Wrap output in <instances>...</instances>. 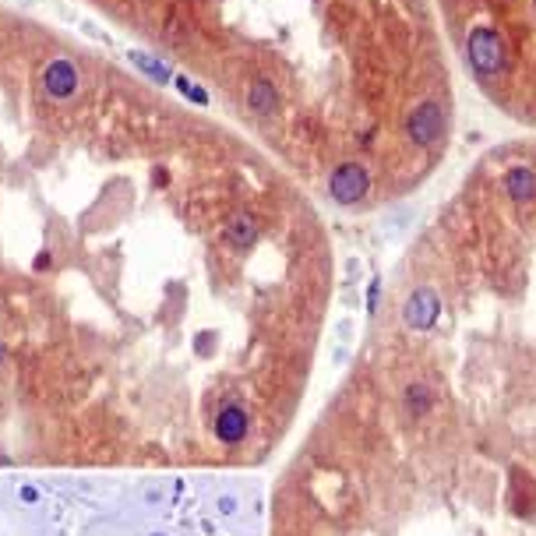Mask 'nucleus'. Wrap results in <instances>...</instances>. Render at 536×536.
Returning <instances> with one entry per match:
<instances>
[{
    "label": "nucleus",
    "instance_id": "obj_3",
    "mask_svg": "<svg viewBox=\"0 0 536 536\" xmlns=\"http://www.w3.org/2000/svg\"><path fill=\"white\" fill-rule=\"evenodd\" d=\"M441 124H444V113H441V106L437 103H420L413 113H409V141L413 145H420V148H427V145H434L437 141V134H441Z\"/></svg>",
    "mask_w": 536,
    "mask_h": 536
},
{
    "label": "nucleus",
    "instance_id": "obj_7",
    "mask_svg": "<svg viewBox=\"0 0 536 536\" xmlns=\"http://www.w3.org/2000/svg\"><path fill=\"white\" fill-rule=\"evenodd\" d=\"M437 395L427 381H409V389L402 392V406L409 409V416H427L434 409Z\"/></svg>",
    "mask_w": 536,
    "mask_h": 536
},
{
    "label": "nucleus",
    "instance_id": "obj_4",
    "mask_svg": "<svg viewBox=\"0 0 536 536\" xmlns=\"http://www.w3.org/2000/svg\"><path fill=\"white\" fill-rule=\"evenodd\" d=\"M437 314H441V300H437L434 289H416L406 300V307H402V321L409 324V329H416V332L434 329Z\"/></svg>",
    "mask_w": 536,
    "mask_h": 536
},
{
    "label": "nucleus",
    "instance_id": "obj_6",
    "mask_svg": "<svg viewBox=\"0 0 536 536\" xmlns=\"http://www.w3.org/2000/svg\"><path fill=\"white\" fill-rule=\"evenodd\" d=\"M216 437L223 444H236L247 437V409L236 406V402H226L216 416Z\"/></svg>",
    "mask_w": 536,
    "mask_h": 536
},
{
    "label": "nucleus",
    "instance_id": "obj_10",
    "mask_svg": "<svg viewBox=\"0 0 536 536\" xmlns=\"http://www.w3.org/2000/svg\"><path fill=\"white\" fill-rule=\"evenodd\" d=\"M247 99H251V106H254L258 113H272V110L279 106V99H276V88L268 85L265 78H254V81H251V92H247Z\"/></svg>",
    "mask_w": 536,
    "mask_h": 536
},
{
    "label": "nucleus",
    "instance_id": "obj_9",
    "mask_svg": "<svg viewBox=\"0 0 536 536\" xmlns=\"http://www.w3.org/2000/svg\"><path fill=\"white\" fill-rule=\"evenodd\" d=\"M226 240H233V244H251V240H258V223H254L247 212H236V216L226 223Z\"/></svg>",
    "mask_w": 536,
    "mask_h": 536
},
{
    "label": "nucleus",
    "instance_id": "obj_2",
    "mask_svg": "<svg viewBox=\"0 0 536 536\" xmlns=\"http://www.w3.org/2000/svg\"><path fill=\"white\" fill-rule=\"evenodd\" d=\"M371 187V176L360 163H342L332 176H329V191L339 205H353V201H360Z\"/></svg>",
    "mask_w": 536,
    "mask_h": 536
},
{
    "label": "nucleus",
    "instance_id": "obj_1",
    "mask_svg": "<svg viewBox=\"0 0 536 536\" xmlns=\"http://www.w3.org/2000/svg\"><path fill=\"white\" fill-rule=\"evenodd\" d=\"M466 53H469L473 71L480 74V78H491V74H497L504 68V46H501L497 32H494V28H487V25H476L473 32H469Z\"/></svg>",
    "mask_w": 536,
    "mask_h": 536
},
{
    "label": "nucleus",
    "instance_id": "obj_12",
    "mask_svg": "<svg viewBox=\"0 0 536 536\" xmlns=\"http://www.w3.org/2000/svg\"><path fill=\"white\" fill-rule=\"evenodd\" d=\"M152 536H166V533H152Z\"/></svg>",
    "mask_w": 536,
    "mask_h": 536
},
{
    "label": "nucleus",
    "instance_id": "obj_11",
    "mask_svg": "<svg viewBox=\"0 0 536 536\" xmlns=\"http://www.w3.org/2000/svg\"><path fill=\"white\" fill-rule=\"evenodd\" d=\"M219 508H223V512H233V508H236V501H233V497H223V501H219Z\"/></svg>",
    "mask_w": 536,
    "mask_h": 536
},
{
    "label": "nucleus",
    "instance_id": "obj_5",
    "mask_svg": "<svg viewBox=\"0 0 536 536\" xmlns=\"http://www.w3.org/2000/svg\"><path fill=\"white\" fill-rule=\"evenodd\" d=\"M43 88H46V96H50V99H71V92L78 88L74 64H71V61H53V64H46Z\"/></svg>",
    "mask_w": 536,
    "mask_h": 536
},
{
    "label": "nucleus",
    "instance_id": "obj_8",
    "mask_svg": "<svg viewBox=\"0 0 536 536\" xmlns=\"http://www.w3.org/2000/svg\"><path fill=\"white\" fill-rule=\"evenodd\" d=\"M504 191H508L519 205L536 198V173L529 166H515L508 176H504Z\"/></svg>",
    "mask_w": 536,
    "mask_h": 536
}]
</instances>
